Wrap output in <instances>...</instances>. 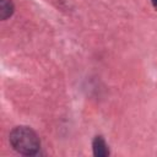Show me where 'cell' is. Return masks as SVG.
Listing matches in <instances>:
<instances>
[{
    "label": "cell",
    "instance_id": "obj_1",
    "mask_svg": "<svg viewBox=\"0 0 157 157\" xmlns=\"http://www.w3.org/2000/svg\"><path fill=\"white\" fill-rule=\"evenodd\" d=\"M10 144L17 152L26 156L36 155L40 146L37 134L27 126L15 128L10 134Z\"/></svg>",
    "mask_w": 157,
    "mask_h": 157
},
{
    "label": "cell",
    "instance_id": "obj_2",
    "mask_svg": "<svg viewBox=\"0 0 157 157\" xmlns=\"http://www.w3.org/2000/svg\"><path fill=\"white\" fill-rule=\"evenodd\" d=\"M93 152L98 157H105L109 153L108 148H107V145H105L104 140L101 136H97L93 141Z\"/></svg>",
    "mask_w": 157,
    "mask_h": 157
},
{
    "label": "cell",
    "instance_id": "obj_3",
    "mask_svg": "<svg viewBox=\"0 0 157 157\" xmlns=\"http://www.w3.org/2000/svg\"><path fill=\"white\" fill-rule=\"evenodd\" d=\"M12 11H13V5L10 0H0V13L2 20H6L9 16H11Z\"/></svg>",
    "mask_w": 157,
    "mask_h": 157
},
{
    "label": "cell",
    "instance_id": "obj_4",
    "mask_svg": "<svg viewBox=\"0 0 157 157\" xmlns=\"http://www.w3.org/2000/svg\"><path fill=\"white\" fill-rule=\"evenodd\" d=\"M152 4H153L155 7H157V0H152Z\"/></svg>",
    "mask_w": 157,
    "mask_h": 157
}]
</instances>
